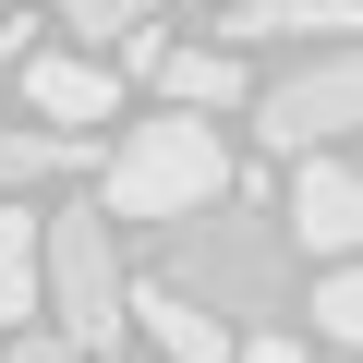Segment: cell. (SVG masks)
<instances>
[{
	"mask_svg": "<svg viewBox=\"0 0 363 363\" xmlns=\"http://www.w3.org/2000/svg\"><path fill=\"white\" fill-rule=\"evenodd\" d=\"M121 315H145V339H157V363H230V315H206L194 291H169V279H145V291H121Z\"/></svg>",
	"mask_w": 363,
	"mask_h": 363,
	"instance_id": "ba28073f",
	"label": "cell"
},
{
	"mask_svg": "<svg viewBox=\"0 0 363 363\" xmlns=\"http://www.w3.org/2000/svg\"><path fill=\"white\" fill-rule=\"evenodd\" d=\"M303 327H315V339H327V351H351V339H363V279H351V267H339V255H327V279H315V291H303Z\"/></svg>",
	"mask_w": 363,
	"mask_h": 363,
	"instance_id": "7c38bea8",
	"label": "cell"
},
{
	"mask_svg": "<svg viewBox=\"0 0 363 363\" xmlns=\"http://www.w3.org/2000/svg\"><path fill=\"white\" fill-rule=\"evenodd\" d=\"M230 363H303V339H291V327H242V339H230Z\"/></svg>",
	"mask_w": 363,
	"mask_h": 363,
	"instance_id": "9a60e30c",
	"label": "cell"
},
{
	"mask_svg": "<svg viewBox=\"0 0 363 363\" xmlns=\"http://www.w3.org/2000/svg\"><path fill=\"white\" fill-rule=\"evenodd\" d=\"M351 37V0H218V49H327Z\"/></svg>",
	"mask_w": 363,
	"mask_h": 363,
	"instance_id": "52a82bcc",
	"label": "cell"
},
{
	"mask_svg": "<svg viewBox=\"0 0 363 363\" xmlns=\"http://www.w3.org/2000/svg\"><path fill=\"white\" fill-rule=\"evenodd\" d=\"M242 109H255V133H267L279 157H315V145H339V133H351V109H363V73H351V49L327 37V49H303L291 73H267Z\"/></svg>",
	"mask_w": 363,
	"mask_h": 363,
	"instance_id": "277c9868",
	"label": "cell"
},
{
	"mask_svg": "<svg viewBox=\"0 0 363 363\" xmlns=\"http://www.w3.org/2000/svg\"><path fill=\"white\" fill-rule=\"evenodd\" d=\"M121 291H133V279H121V255H109L97 194H85V206H61V218H37V315H49L73 351H97V363H109V339L133 327V315H121Z\"/></svg>",
	"mask_w": 363,
	"mask_h": 363,
	"instance_id": "3957f363",
	"label": "cell"
},
{
	"mask_svg": "<svg viewBox=\"0 0 363 363\" xmlns=\"http://www.w3.org/2000/svg\"><path fill=\"white\" fill-rule=\"evenodd\" d=\"M0 363H97V351H73L61 327H13V339H0Z\"/></svg>",
	"mask_w": 363,
	"mask_h": 363,
	"instance_id": "5bb4252c",
	"label": "cell"
},
{
	"mask_svg": "<svg viewBox=\"0 0 363 363\" xmlns=\"http://www.w3.org/2000/svg\"><path fill=\"white\" fill-rule=\"evenodd\" d=\"M73 169H85V145L49 133V121H13V133H0V194H37V182H73Z\"/></svg>",
	"mask_w": 363,
	"mask_h": 363,
	"instance_id": "30bf717a",
	"label": "cell"
},
{
	"mask_svg": "<svg viewBox=\"0 0 363 363\" xmlns=\"http://www.w3.org/2000/svg\"><path fill=\"white\" fill-rule=\"evenodd\" d=\"M49 13H61V25L85 37V49H109L121 25H145V13H157V0H49Z\"/></svg>",
	"mask_w": 363,
	"mask_h": 363,
	"instance_id": "4fadbf2b",
	"label": "cell"
},
{
	"mask_svg": "<svg viewBox=\"0 0 363 363\" xmlns=\"http://www.w3.org/2000/svg\"><path fill=\"white\" fill-rule=\"evenodd\" d=\"M0 327H37V218H25V194H0Z\"/></svg>",
	"mask_w": 363,
	"mask_h": 363,
	"instance_id": "8fae6325",
	"label": "cell"
},
{
	"mask_svg": "<svg viewBox=\"0 0 363 363\" xmlns=\"http://www.w3.org/2000/svg\"><path fill=\"white\" fill-rule=\"evenodd\" d=\"M303 255H351V230H363V182H351V157L339 145H315L303 169H291V218H279Z\"/></svg>",
	"mask_w": 363,
	"mask_h": 363,
	"instance_id": "8992f818",
	"label": "cell"
},
{
	"mask_svg": "<svg viewBox=\"0 0 363 363\" xmlns=\"http://www.w3.org/2000/svg\"><path fill=\"white\" fill-rule=\"evenodd\" d=\"M25 109L49 133H97V121H121V73L97 49H49V61H25Z\"/></svg>",
	"mask_w": 363,
	"mask_h": 363,
	"instance_id": "5b68a950",
	"label": "cell"
},
{
	"mask_svg": "<svg viewBox=\"0 0 363 363\" xmlns=\"http://www.w3.org/2000/svg\"><path fill=\"white\" fill-rule=\"evenodd\" d=\"M0 13H25V0H0Z\"/></svg>",
	"mask_w": 363,
	"mask_h": 363,
	"instance_id": "2e32d148",
	"label": "cell"
},
{
	"mask_svg": "<svg viewBox=\"0 0 363 363\" xmlns=\"http://www.w3.org/2000/svg\"><path fill=\"white\" fill-rule=\"evenodd\" d=\"M279 218L255 206H194V218H169V291H194L206 315H279Z\"/></svg>",
	"mask_w": 363,
	"mask_h": 363,
	"instance_id": "7a4b0ae2",
	"label": "cell"
},
{
	"mask_svg": "<svg viewBox=\"0 0 363 363\" xmlns=\"http://www.w3.org/2000/svg\"><path fill=\"white\" fill-rule=\"evenodd\" d=\"M145 73H157V97H169V109H206V121L255 97V73H242V49H218V37H206V49H157Z\"/></svg>",
	"mask_w": 363,
	"mask_h": 363,
	"instance_id": "9c48e42d",
	"label": "cell"
},
{
	"mask_svg": "<svg viewBox=\"0 0 363 363\" xmlns=\"http://www.w3.org/2000/svg\"><path fill=\"white\" fill-rule=\"evenodd\" d=\"M218 194H230V145H218L206 109L133 121V133L109 145V169H97V206H109V218H145V230L194 218V206H218Z\"/></svg>",
	"mask_w": 363,
	"mask_h": 363,
	"instance_id": "6da1fadb",
	"label": "cell"
}]
</instances>
